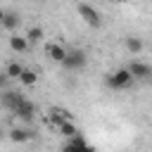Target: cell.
I'll return each instance as SVG.
<instances>
[{"label": "cell", "mask_w": 152, "mask_h": 152, "mask_svg": "<svg viewBox=\"0 0 152 152\" xmlns=\"http://www.w3.org/2000/svg\"><path fill=\"white\" fill-rule=\"evenodd\" d=\"M76 12H78V17L83 19L86 26H90V28H100V26H102L100 12H97L93 5H88V2H76Z\"/></svg>", "instance_id": "7a4b0ae2"}, {"label": "cell", "mask_w": 152, "mask_h": 152, "mask_svg": "<svg viewBox=\"0 0 152 152\" xmlns=\"http://www.w3.org/2000/svg\"><path fill=\"white\" fill-rule=\"evenodd\" d=\"M24 69H26V66H24L21 62H17V59H12V62H7V66H5V74H7V78L12 81V78H19Z\"/></svg>", "instance_id": "5bb4252c"}, {"label": "cell", "mask_w": 152, "mask_h": 152, "mask_svg": "<svg viewBox=\"0 0 152 152\" xmlns=\"http://www.w3.org/2000/svg\"><path fill=\"white\" fill-rule=\"evenodd\" d=\"M86 64H88V55H86V50H81V48L66 50V57H64V62H62V66L69 69V71H81Z\"/></svg>", "instance_id": "6da1fadb"}, {"label": "cell", "mask_w": 152, "mask_h": 152, "mask_svg": "<svg viewBox=\"0 0 152 152\" xmlns=\"http://www.w3.org/2000/svg\"><path fill=\"white\" fill-rule=\"evenodd\" d=\"M17 81H19L24 88H33V86L38 83V74H36L33 69H24V71H21V76H19Z\"/></svg>", "instance_id": "4fadbf2b"}, {"label": "cell", "mask_w": 152, "mask_h": 152, "mask_svg": "<svg viewBox=\"0 0 152 152\" xmlns=\"http://www.w3.org/2000/svg\"><path fill=\"white\" fill-rule=\"evenodd\" d=\"M57 131H59L66 140H71L74 135H78V128H76V124H74V121H64L62 126H57Z\"/></svg>", "instance_id": "e0dca14e"}, {"label": "cell", "mask_w": 152, "mask_h": 152, "mask_svg": "<svg viewBox=\"0 0 152 152\" xmlns=\"http://www.w3.org/2000/svg\"><path fill=\"white\" fill-rule=\"evenodd\" d=\"M107 2H116V5H121V2H124V0H107Z\"/></svg>", "instance_id": "44dd1931"}, {"label": "cell", "mask_w": 152, "mask_h": 152, "mask_svg": "<svg viewBox=\"0 0 152 152\" xmlns=\"http://www.w3.org/2000/svg\"><path fill=\"white\" fill-rule=\"evenodd\" d=\"M26 97L19 93V90H2L0 93V104L5 107V109H10V112H14V107L17 104H21Z\"/></svg>", "instance_id": "5b68a950"}, {"label": "cell", "mask_w": 152, "mask_h": 152, "mask_svg": "<svg viewBox=\"0 0 152 152\" xmlns=\"http://www.w3.org/2000/svg\"><path fill=\"white\" fill-rule=\"evenodd\" d=\"M5 31H10V33H14L19 26H21V17H19V12H5V19H2V24H0Z\"/></svg>", "instance_id": "30bf717a"}, {"label": "cell", "mask_w": 152, "mask_h": 152, "mask_svg": "<svg viewBox=\"0 0 152 152\" xmlns=\"http://www.w3.org/2000/svg\"><path fill=\"white\" fill-rule=\"evenodd\" d=\"M17 119H21V121H33V114H36V104L31 102V100H24L21 104H17L14 107V112H12Z\"/></svg>", "instance_id": "52a82bcc"}, {"label": "cell", "mask_w": 152, "mask_h": 152, "mask_svg": "<svg viewBox=\"0 0 152 152\" xmlns=\"http://www.w3.org/2000/svg\"><path fill=\"white\" fill-rule=\"evenodd\" d=\"M104 83H107L112 90H124V88H128V86L133 83V76L128 74V69H126V66H121V69H116V71L107 74Z\"/></svg>", "instance_id": "3957f363"}, {"label": "cell", "mask_w": 152, "mask_h": 152, "mask_svg": "<svg viewBox=\"0 0 152 152\" xmlns=\"http://www.w3.org/2000/svg\"><path fill=\"white\" fill-rule=\"evenodd\" d=\"M48 119H50L55 126H62L64 121H74L71 112L64 109V107H50V109H48Z\"/></svg>", "instance_id": "ba28073f"}, {"label": "cell", "mask_w": 152, "mask_h": 152, "mask_svg": "<svg viewBox=\"0 0 152 152\" xmlns=\"http://www.w3.org/2000/svg\"><path fill=\"white\" fill-rule=\"evenodd\" d=\"M124 43H126V50H128L131 55H140V52H142V48H145V45H142V40H140L138 36H128Z\"/></svg>", "instance_id": "2e32d148"}, {"label": "cell", "mask_w": 152, "mask_h": 152, "mask_svg": "<svg viewBox=\"0 0 152 152\" xmlns=\"http://www.w3.org/2000/svg\"><path fill=\"white\" fill-rule=\"evenodd\" d=\"M10 48L14 50V52H26L28 50V40H26V36H19V33H12L10 36Z\"/></svg>", "instance_id": "8fae6325"}, {"label": "cell", "mask_w": 152, "mask_h": 152, "mask_svg": "<svg viewBox=\"0 0 152 152\" xmlns=\"http://www.w3.org/2000/svg\"><path fill=\"white\" fill-rule=\"evenodd\" d=\"M43 36H45L43 26H31V28L26 31V40H28V48H31V45H36V43H40V40H43Z\"/></svg>", "instance_id": "9a60e30c"}, {"label": "cell", "mask_w": 152, "mask_h": 152, "mask_svg": "<svg viewBox=\"0 0 152 152\" xmlns=\"http://www.w3.org/2000/svg\"><path fill=\"white\" fill-rule=\"evenodd\" d=\"M45 55H48L52 62L62 64V62H64V57H66V48H64V45H59V43H50V45L45 48Z\"/></svg>", "instance_id": "9c48e42d"}, {"label": "cell", "mask_w": 152, "mask_h": 152, "mask_svg": "<svg viewBox=\"0 0 152 152\" xmlns=\"http://www.w3.org/2000/svg\"><path fill=\"white\" fill-rule=\"evenodd\" d=\"M5 135H7V131H5V128H2V126H0V140H2V138H5Z\"/></svg>", "instance_id": "d6986e66"}, {"label": "cell", "mask_w": 152, "mask_h": 152, "mask_svg": "<svg viewBox=\"0 0 152 152\" xmlns=\"http://www.w3.org/2000/svg\"><path fill=\"white\" fill-rule=\"evenodd\" d=\"M31 131L28 128H10L7 131V138L12 140V142H26V140H31Z\"/></svg>", "instance_id": "7c38bea8"}, {"label": "cell", "mask_w": 152, "mask_h": 152, "mask_svg": "<svg viewBox=\"0 0 152 152\" xmlns=\"http://www.w3.org/2000/svg\"><path fill=\"white\" fill-rule=\"evenodd\" d=\"M7 86H10V78H7V74H5V71H0V93H2V90H7Z\"/></svg>", "instance_id": "ac0fdd59"}, {"label": "cell", "mask_w": 152, "mask_h": 152, "mask_svg": "<svg viewBox=\"0 0 152 152\" xmlns=\"http://www.w3.org/2000/svg\"><path fill=\"white\" fill-rule=\"evenodd\" d=\"M2 19H5V10H0V24H2Z\"/></svg>", "instance_id": "ffe728a7"}, {"label": "cell", "mask_w": 152, "mask_h": 152, "mask_svg": "<svg viewBox=\"0 0 152 152\" xmlns=\"http://www.w3.org/2000/svg\"><path fill=\"white\" fill-rule=\"evenodd\" d=\"M126 69H128V74H131L133 78H140V81H145V78L152 76V64H145V62H140V59H131Z\"/></svg>", "instance_id": "277c9868"}, {"label": "cell", "mask_w": 152, "mask_h": 152, "mask_svg": "<svg viewBox=\"0 0 152 152\" xmlns=\"http://www.w3.org/2000/svg\"><path fill=\"white\" fill-rule=\"evenodd\" d=\"M62 152H95V147L88 145L86 138L78 133V135H74L71 140H66V145L62 147Z\"/></svg>", "instance_id": "8992f818"}]
</instances>
